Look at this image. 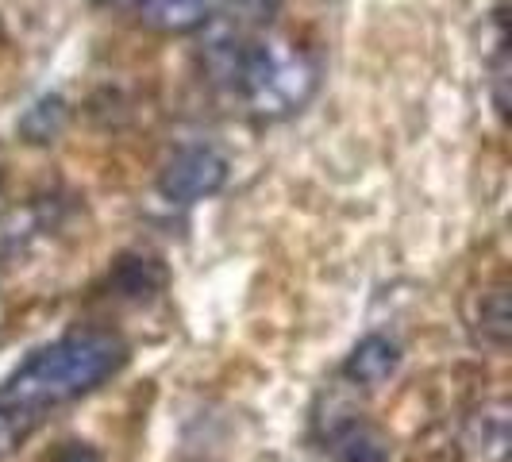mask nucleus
<instances>
[{"label": "nucleus", "instance_id": "obj_1", "mask_svg": "<svg viewBox=\"0 0 512 462\" xmlns=\"http://www.w3.org/2000/svg\"><path fill=\"white\" fill-rule=\"evenodd\" d=\"M205 81L255 124H278L305 108L320 89V62L278 31L228 27L201 51Z\"/></svg>", "mask_w": 512, "mask_h": 462}, {"label": "nucleus", "instance_id": "obj_2", "mask_svg": "<svg viewBox=\"0 0 512 462\" xmlns=\"http://www.w3.org/2000/svg\"><path fill=\"white\" fill-rule=\"evenodd\" d=\"M128 359V343L116 332L77 328L31 351L8 374V382H0V397H8L12 405H20L43 424L47 412L74 405L81 397L97 393L104 382H112L128 366Z\"/></svg>", "mask_w": 512, "mask_h": 462}, {"label": "nucleus", "instance_id": "obj_3", "mask_svg": "<svg viewBox=\"0 0 512 462\" xmlns=\"http://www.w3.org/2000/svg\"><path fill=\"white\" fill-rule=\"evenodd\" d=\"M228 178V154L208 147V143H189V147H178L158 170V193L170 205H197V201L216 197L228 185Z\"/></svg>", "mask_w": 512, "mask_h": 462}, {"label": "nucleus", "instance_id": "obj_4", "mask_svg": "<svg viewBox=\"0 0 512 462\" xmlns=\"http://www.w3.org/2000/svg\"><path fill=\"white\" fill-rule=\"evenodd\" d=\"M131 12L151 35H193L224 12V0H135Z\"/></svg>", "mask_w": 512, "mask_h": 462}, {"label": "nucleus", "instance_id": "obj_5", "mask_svg": "<svg viewBox=\"0 0 512 462\" xmlns=\"http://www.w3.org/2000/svg\"><path fill=\"white\" fill-rule=\"evenodd\" d=\"M401 359L405 355H401V343L393 335L370 332L351 347V355L339 366V378L347 385H355V389H378V385L397 374Z\"/></svg>", "mask_w": 512, "mask_h": 462}, {"label": "nucleus", "instance_id": "obj_6", "mask_svg": "<svg viewBox=\"0 0 512 462\" xmlns=\"http://www.w3.org/2000/svg\"><path fill=\"white\" fill-rule=\"evenodd\" d=\"M462 451L474 462H505L509 455V405L505 401L482 405V412L466 420Z\"/></svg>", "mask_w": 512, "mask_h": 462}, {"label": "nucleus", "instance_id": "obj_7", "mask_svg": "<svg viewBox=\"0 0 512 462\" xmlns=\"http://www.w3.org/2000/svg\"><path fill=\"white\" fill-rule=\"evenodd\" d=\"M170 282L166 266L151 255H120L108 270V289L124 301H147L154 293H162Z\"/></svg>", "mask_w": 512, "mask_h": 462}, {"label": "nucleus", "instance_id": "obj_8", "mask_svg": "<svg viewBox=\"0 0 512 462\" xmlns=\"http://www.w3.org/2000/svg\"><path fill=\"white\" fill-rule=\"evenodd\" d=\"M66 124H70V104H66V97L47 93V97H39V101L27 108L16 128H20V135H24L27 143L47 147V143H54L66 131Z\"/></svg>", "mask_w": 512, "mask_h": 462}, {"label": "nucleus", "instance_id": "obj_9", "mask_svg": "<svg viewBox=\"0 0 512 462\" xmlns=\"http://www.w3.org/2000/svg\"><path fill=\"white\" fill-rule=\"evenodd\" d=\"M478 339L486 343V347H493V351H505L509 347V289H505V282L489 285L486 293H482V301H478Z\"/></svg>", "mask_w": 512, "mask_h": 462}, {"label": "nucleus", "instance_id": "obj_10", "mask_svg": "<svg viewBox=\"0 0 512 462\" xmlns=\"http://www.w3.org/2000/svg\"><path fill=\"white\" fill-rule=\"evenodd\" d=\"M339 462H389V443L362 420H351L339 436H332Z\"/></svg>", "mask_w": 512, "mask_h": 462}, {"label": "nucleus", "instance_id": "obj_11", "mask_svg": "<svg viewBox=\"0 0 512 462\" xmlns=\"http://www.w3.org/2000/svg\"><path fill=\"white\" fill-rule=\"evenodd\" d=\"M35 432H39V420L20 405H12L8 397H0V459L16 455Z\"/></svg>", "mask_w": 512, "mask_h": 462}, {"label": "nucleus", "instance_id": "obj_12", "mask_svg": "<svg viewBox=\"0 0 512 462\" xmlns=\"http://www.w3.org/2000/svg\"><path fill=\"white\" fill-rule=\"evenodd\" d=\"M278 8L282 0H224V12H231V27H243V31L266 27Z\"/></svg>", "mask_w": 512, "mask_h": 462}, {"label": "nucleus", "instance_id": "obj_13", "mask_svg": "<svg viewBox=\"0 0 512 462\" xmlns=\"http://www.w3.org/2000/svg\"><path fill=\"white\" fill-rule=\"evenodd\" d=\"M54 462H101V455H97L89 443H66Z\"/></svg>", "mask_w": 512, "mask_h": 462}, {"label": "nucleus", "instance_id": "obj_14", "mask_svg": "<svg viewBox=\"0 0 512 462\" xmlns=\"http://www.w3.org/2000/svg\"><path fill=\"white\" fill-rule=\"evenodd\" d=\"M97 4H104V8H131L135 0H97Z\"/></svg>", "mask_w": 512, "mask_h": 462}, {"label": "nucleus", "instance_id": "obj_15", "mask_svg": "<svg viewBox=\"0 0 512 462\" xmlns=\"http://www.w3.org/2000/svg\"><path fill=\"white\" fill-rule=\"evenodd\" d=\"M0 189H4V174H0Z\"/></svg>", "mask_w": 512, "mask_h": 462}]
</instances>
